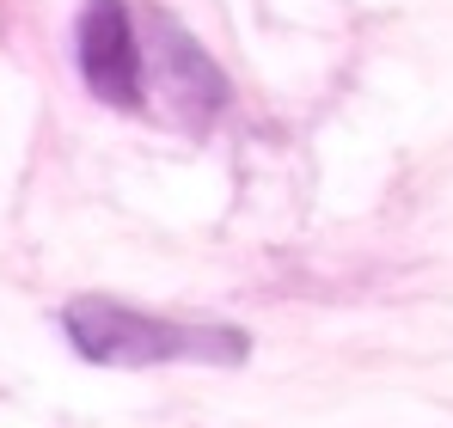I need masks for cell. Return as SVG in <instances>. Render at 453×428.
Masks as SVG:
<instances>
[{
  "label": "cell",
  "instance_id": "3",
  "mask_svg": "<svg viewBox=\"0 0 453 428\" xmlns=\"http://www.w3.org/2000/svg\"><path fill=\"white\" fill-rule=\"evenodd\" d=\"M74 62H80L86 92H92L98 104H111V111H142V104H148L142 25H135L129 0H80Z\"/></svg>",
  "mask_w": 453,
  "mask_h": 428
},
{
  "label": "cell",
  "instance_id": "1",
  "mask_svg": "<svg viewBox=\"0 0 453 428\" xmlns=\"http://www.w3.org/2000/svg\"><path fill=\"white\" fill-rule=\"evenodd\" d=\"M62 331L74 343L80 361L92 367H172V361H196V367H239L251 355V337L239 325H196V318H165L123 306L111 294H80L62 306Z\"/></svg>",
  "mask_w": 453,
  "mask_h": 428
},
{
  "label": "cell",
  "instance_id": "2",
  "mask_svg": "<svg viewBox=\"0 0 453 428\" xmlns=\"http://www.w3.org/2000/svg\"><path fill=\"white\" fill-rule=\"evenodd\" d=\"M142 68H148L153 104H159V117H165L172 129L203 135L226 111V73L215 68V56L184 31L172 12H159V6L142 12Z\"/></svg>",
  "mask_w": 453,
  "mask_h": 428
}]
</instances>
